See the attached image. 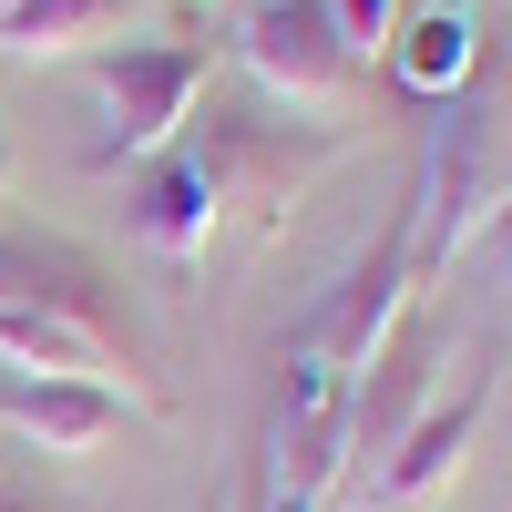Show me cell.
Masks as SVG:
<instances>
[{"instance_id": "obj_5", "label": "cell", "mask_w": 512, "mask_h": 512, "mask_svg": "<svg viewBox=\"0 0 512 512\" xmlns=\"http://www.w3.org/2000/svg\"><path fill=\"white\" fill-rule=\"evenodd\" d=\"M502 359H512V338L492 328L472 359H461V379L410 420V431L369 461V472L338 492V512H431L461 472H472V451H482V420H492V400H502Z\"/></svg>"}, {"instance_id": "obj_18", "label": "cell", "mask_w": 512, "mask_h": 512, "mask_svg": "<svg viewBox=\"0 0 512 512\" xmlns=\"http://www.w3.org/2000/svg\"><path fill=\"white\" fill-rule=\"evenodd\" d=\"M0 11H11V0H0Z\"/></svg>"}, {"instance_id": "obj_10", "label": "cell", "mask_w": 512, "mask_h": 512, "mask_svg": "<svg viewBox=\"0 0 512 512\" xmlns=\"http://www.w3.org/2000/svg\"><path fill=\"white\" fill-rule=\"evenodd\" d=\"M123 390H103V379H21V369H0V431H21L31 451H52V461H82V451H103L123 431Z\"/></svg>"}, {"instance_id": "obj_8", "label": "cell", "mask_w": 512, "mask_h": 512, "mask_svg": "<svg viewBox=\"0 0 512 512\" xmlns=\"http://www.w3.org/2000/svg\"><path fill=\"white\" fill-rule=\"evenodd\" d=\"M441 359H451V318H441V297L420 287L410 308L390 318V338L369 349V369L349 379V482H359L369 461L441 400Z\"/></svg>"}, {"instance_id": "obj_15", "label": "cell", "mask_w": 512, "mask_h": 512, "mask_svg": "<svg viewBox=\"0 0 512 512\" xmlns=\"http://www.w3.org/2000/svg\"><path fill=\"white\" fill-rule=\"evenodd\" d=\"M0 512H62V502L41 492V482H0Z\"/></svg>"}, {"instance_id": "obj_7", "label": "cell", "mask_w": 512, "mask_h": 512, "mask_svg": "<svg viewBox=\"0 0 512 512\" xmlns=\"http://www.w3.org/2000/svg\"><path fill=\"white\" fill-rule=\"evenodd\" d=\"M226 52L246 72V93H267L277 113H308V123H349L359 72H369L349 41H338L328 0H246L236 31H226Z\"/></svg>"}, {"instance_id": "obj_16", "label": "cell", "mask_w": 512, "mask_h": 512, "mask_svg": "<svg viewBox=\"0 0 512 512\" xmlns=\"http://www.w3.org/2000/svg\"><path fill=\"white\" fill-rule=\"evenodd\" d=\"M195 512H236V472H226V482H205V502H195Z\"/></svg>"}, {"instance_id": "obj_6", "label": "cell", "mask_w": 512, "mask_h": 512, "mask_svg": "<svg viewBox=\"0 0 512 512\" xmlns=\"http://www.w3.org/2000/svg\"><path fill=\"white\" fill-rule=\"evenodd\" d=\"M0 308L62 318V328H82V338H93V349H103L113 369H134L144 390H164V369L144 359V328H134V308H123L113 267H103V256H82L72 236H41V226H0ZM164 400H175V390H164Z\"/></svg>"}, {"instance_id": "obj_9", "label": "cell", "mask_w": 512, "mask_h": 512, "mask_svg": "<svg viewBox=\"0 0 512 512\" xmlns=\"http://www.w3.org/2000/svg\"><path fill=\"white\" fill-rule=\"evenodd\" d=\"M123 226L154 267H205V246L226 236V205H216V175L195 164V144H164L154 164H134V185H123Z\"/></svg>"}, {"instance_id": "obj_12", "label": "cell", "mask_w": 512, "mask_h": 512, "mask_svg": "<svg viewBox=\"0 0 512 512\" xmlns=\"http://www.w3.org/2000/svg\"><path fill=\"white\" fill-rule=\"evenodd\" d=\"M123 11H134V0H11V11H0V52L11 62H72V52H93Z\"/></svg>"}, {"instance_id": "obj_2", "label": "cell", "mask_w": 512, "mask_h": 512, "mask_svg": "<svg viewBox=\"0 0 512 512\" xmlns=\"http://www.w3.org/2000/svg\"><path fill=\"white\" fill-rule=\"evenodd\" d=\"M205 123H185V144H195V164L216 175V205L267 246V236H287V216L308 205V185L318 175H338L349 164V123H308V113H277L267 93H205L195 103Z\"/></svg>"}, {"instance_id": "obj_1", "label": "cell", "mask_w": 512, "mask_h": 512, "mask_svg": "<svg viewBox=\"0 0 512 512\" xmlns=\"http://www.w3.org/2000/svg\"><path fill=\"white\" fill-rule=\"evenodd\" d=\"M502 195H512V72L482 52V72L431 103V123H420V175L400 195L420 287H441L461 267V246L492 226Z\"/></svg>"}, {"instance_id": "obj_13", "label": "cell", "mask_w": 512, "mask_h": 512, "mask_svg": "<svg viewBox=\"0 0 512 512\" xmlns=\"http://www.w3.org/2000/svg\"><path fill=\"white\" fill-rule=\"evenodd\" d=\"M461 267L482 277V297H492V308H502V338H512V195L492 205V226H482L472 246H461Z\"/></svg>"}, {"instance_id": "obj_14", "label": "cell", "mask_w": 512, "mask_h": 512, "mask_svg": "<svg viewBox=\"0 0 512 512\" xmlns=\"http://www.w3.org/2000/svg\"><path fill=\"white\" fill-rule=\"evenodd\" d=\"M400 11L410 0H328V21H338V41L369 62V52H390V31H400Z\"/></svg>"}, {"instance_id": "obj_3", "label": "cell", "mask_w": 512, "mask_h": 512, "mask_svg": "<svg viewBox=\"0 0 512 512\" xmlns=\"http://www.w3.org/2000/svg\"><path fill=\"white\" fill-rule=\"evenodd\" d=\"M420 297V267H410V216L390 205L379 236L338 267V287H318V308L287 328L277 349V410H308V400H349V379L369 369V349L390 338V318Z\"/></svg>"}, {"instance_id": "obj_17", "label": "cell", "mask_w": 512, "mask_h": 512, "mask_svg": "<svg viewBox=\"0 0 512 512\" xmlns=\"http://www.w3.org/2000/svg\"><path fill=\"white\" fill-rule=\"evenodd\" d=\"M0 205H11V134H0Z\"/></svg>"}, {"instance_id": "obj_11", "label": "cell", "mask_w": 512, "mask_h": 512, "mask_svg": "<svg viewBox=\"0 0 512 512\" xmlns=\"http://www.w3.org/2000/svg\"><path fill=\"white\" fill-rule=\"evenodd\" d=\"M390 72L420 103L461 93V82L482 72V0H410L400 31H390Z\"/></svg>"}, {"instance_id": "obj_4", "label": "cell", "mask_w": 512, "mask_h": 512, "mask_svg": "<svg viewBox=\"0 0 512 512\" xmlns=\"http://www.w3.org/2000/svg\"><path fill=\"white\" fill-rule=\"evenodd\" d=\"M216 62H226V41H205V31L93 52V123L103 134L82 144V164H93V175H123V164H154L164 144H185L195 103L216 93Z\"/></svg>"}]
</instances>
